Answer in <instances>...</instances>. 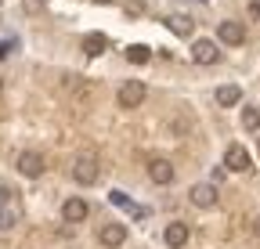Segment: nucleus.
<instances>
[{
    "instance_id": "f257e3e1",
    "label": "nucleus",
    "mask_w": 260,
    "mask_h": 249,
    "mask_svg": "<svg viewBox=\"0 0 260 249\" xmlns=\"http://www.w3.org/2000/svg\"><path fill=\"white\" fill-rule=\"evenodd\" d=\"M22 224V202L11 188H0V231H11Z\"/></svg>"
},
{
    "instance_id": "f03ea898",
    "label": "nucleus",
    "mask_w": 260,
    "mask_h": 249,
    "mask_svg": "<svg viewBox=\"0 0 260 249\" xmlns=\"http://www.w3.org/2000/svg\"><path fill=\"white\" fill-rule=\"evenodd\" d=\"M98 173H102V163H98V155L94 152H80L76 159H73V181L76 184H94L98 181Z\"/></svg>"
},
{
    "instance_id": "7ed1b4c3",
    "label": "nucleus",
    "mask_w": 260,
    "mask_h": 249,
    "mask_svg": "<svg viewBox=\"0 0 260 249\" xmlns=\"http://www.w3.org/2000/svg\"><path fill=\"white\" fill-rule=\"evenodd\" d=\"M145 98H148V87H145L141 80H126V83H119V94H116L119 109H138Z\"/></svg>"
},
{
    "instance_id": "20e7f679",
    "label": "nucleus",
    "mask_w": 260,
    "mask_h": 249,
    "mask_svg": "<svg viewBox=\"0 0 260 249\" xmlns=\"http://www.w3.org/2000/svg\"><path fill=\"white\" fill-rule=\"evenodd\" d=\"M15 166H18L22 177H40V173L47 170V159H44L40 152H22L18 159H15Z\"/></svg>"
},
{
    "instance_id": "39448f33",
    "label": "nucleus",
    "mask_w": 260,
    "mask_h": 249,
    "mask_svg": "<svg viewBox=\"0 0 260 249\" xmlns=\"http://www.w3.org/2000/svg\"><path fill=\"white\" fill-rule=\"evenodd\" d=\"M253 166V159H249V152L242 148V145H228V152H224V170H235V173H246Z\"/></svg>"
},
{
    "instance_id": "423d86ee",
    "label": "nucleus",
    "mask_w": 260,
    "mask_h": 249,
    "mask_svg": "<svg viewBox=\"0 0 260 249\" xmlns=\"http://www.w3.org/2000/svg\"><path fill=\"white\" fill-rule=\"evenodd\" d=\"M217 40L228 44V47L246 44V25H242V22H220V25H217Z\"/></svg>"
},
{
    "instance_id": "0eeeda50",
    "label": "nucleus",
    "mask_w": 260,
    "mask_h": 249,
    "mask_svg": "<svg viewBox=\"0 0 260 249\" xmlns=\"http://www.w3.org/2000/svg\"><path fill=\"white\" fill-rule=\"evenodd\" d=\"M191 58L199 61V65H217V61H220V47L213 40H195L191 44Z\"/></svg>"
},
{
    "instance_id": "6e6552de",
    "label": "nucleus",
    "mask_w": 260,
    "mask_h": 249,
    "mask_svg": "<svg viewBox=\"0 0 260 249\" xmlns=\"http://www.w3.org/2000/svg\"><path fill=\"white\" fill-rule=\"evenodd\" d=\"M188 199H191V206H199V209H213L217 206V188H213V184H191Z\"/></svg>"
},
{
    "instance_id": "1a4fd4ad",
    "label": "nucleus",
    "mask_w": 260,
    "mask_h": 249,
    "mask_svg": "<svg viewBox=\"0 0 260 249\" xmlns=\"http://www.w3.org/2000/svg\"><path fill=\"white\" fill-rule=\"evenodd\" d=\"M98 242H102L105 249H119L126 242V228L123 224H102L98 228Z\"/></svg>"
},
{
    "instance_id": "9d476101",
    "label": "nucleus",
    "mask_w": 260,
    "mask_h": 249,
    "mask_svg": "<svg viewBox=\"0 0 260 249\" xmlns=\"http://www.w3.org/2000/svg\"><path fill=\"white\" fill-rule=\"evenodd\" d=\"M148 181L152 184H170L174 181V163L170 159H152L148 163Z\"/></svg>"
},
{
    "instance_id": "9b49d317",
    "label": "nucleus",
    "mask_w": 260,
    "mask_h": 249,
    "mask_svg": "<svg viewBox=\"0 0 260 249\" xmlns=\"http://www.w3.org/2000/svg\"><path fill=\"white\" fill-rule=\"evenodd\" d=\"M87 213H90V206L83 202V199H65L61 202V217L69 224H80V221H87Z\"/></svg>"
},
{
    "instance_id": "f8f14e48",
    "label": "nucleus",
    "mask_w": 260,
    "mask_h": 249,
    "mask_svg": "<svg viewBox=\"0 0 260 249\" xmlns=\"http://www.w3.org/2000/svg\"><path fill=\"white\" fill-rule=\"evenodd\" d=\"M162 238H167V245H170V249H181V245L188 242V224H181V221L167 224V235H162Z\"/></svg>"
},
{
    "instance_id": "ddd939ff",
    "label": "nucleus",
    "mask_w": 260,
    "mask_h": 249,
    "mask_svg": "<svg viewBox=\"0 0 260 249\" xmlns=\"http://www.w3.org/2000/svg\"><path fill=\"white\" fill-rule=\"evenodd\" d=\"M239 101H242V90H239L235 83H224V87H217V105L232 109V105H239Z\"/></svg>"
},
{
    "instance_id": "4468645a",
    "label": "nucleus",
    "mask_w": 260,
    "mask_h": 249,
    "mask_svg": "<svg viewBox=\"0 0 260 249\" xmlns=\"http://www.w3.org/2000/svg\"><path fill=\"white\" fill-rule=\"evenodd\" d=\"M105 47H109V40H105L102 33H87V37H83V51H87L90 58H98V54H105Z\"/></svg>"
},
{
    "instance_id": "2eb2a0df",
    "label": "nucleus",
    "mask_w": 260,
    "mask_h": 249,
    "mask_svg": "<svg viewBox=\"0 0 260 249\" xmlns=\"http://www.w3.org/2000/svg\"><path fill=\"white\" fill-rule=\"evenodd\" d=\"M167 25L174 29V33H177V37H191V29H195L188 15H170V18H167Z\"/></svg>"
},
{
    "instance_id": "dca6fc26",
    "label": "nucleus",
    "mask_w": 260,
    "mask_h": 249,
    "mask_svg": "<svg viewBox=\"0 0 260 249\" xmlns=\"http://www.w3.org/2000/svg\"><path fill=\"white\" fill-rule=\"evenodd\" d=\"M148 58H152V51H148L145 44H130V47H126V61H130V65H145Z\"/></svg>"
},
{
    "instance_id": "f3484780",
    "label": "nucleus",
    "mask_w": 260,
    "mask_h": 249,
    "mask_svg": "<svg viewBox=\"0 0 260 249\" xmlns=\"http://www.w3.org/2000/svg\"><path fill=\"white\" fill-rule=\"evenodd\" d=\"M242 127L253 130V134L260 130V109H242Z\"/></svg>"
},
{
    "instance_id": "a211bd4d",
    "label": "nucleus",
    "mask_w": 260,
    "mask_h": 249,
    "mask_svg": "<svg viewBox=\"0 0 260 249\" xmlns=\"http://www.w3.org/2000/svg\"><path fill=\"white\" fill-rule=\"evenodd\" d=\"M123 8H126V15H145V0H123Z\"/></svg>"
},
{
    "instance_id": "6ab92c4d",
    "label": "nucleus",
    "mask_w": 260,
    "mask_h": 249,
    "mask_svg": "<svg viewBox=\"0 0 260 249\" xmlns=\"http://www.w3.org/2000/svg\"><path fill=\"white\" fill-rule=\"evenodd\" d=\"M109 199H112V206H126V209H134V206H130V199H126L123 192H112Z\"/></svg>"
},
{
    "instance_id": "aec40b11",
    "label": "nucleus",
    "mask_w": 260,
    "mask_h": 249,
    "mask_svg": "<svg viewBox=\"0 0 260 249\" xmlns=\"http://www.w3.org/2000/svg\"><path fill=\"white\" fill-rule=\"evenodd\" d=\"M15 51V40H4V44H0V58H8Z\"/></svg>"
},
{
    "instance_id": "412c9836",
    "label": "nucleus",
    "mask_w": 260,
    "mask_h": 249,
    "mask_svg": "<svg viewBox=\"0 0 260 249\" xmlns=\"http://www.w3.org/2000/svg\"><path fill=\"white\" fill-rule=\"evenodd\" d=\"M47 4V0H25V11H40Z\"/></svg>"
},
{
    "instance_id": "4be33fe9",
    "label": "nucleus",
    "mask_w": 260,
    "mask_h": 249,
    "mask_svg": "<svg viewBox=\"0 0 260 249\" xmlns=\"http://www.w3.org/2000/svg\"><path fill=\"white\" fill-rule=\"evenodd\" d=\"M249 15H253V18H260V0H249Z\"/></svg>"
},
{
    "instance_id": "5701e85b",
    "label": "nucleus",
    "mask_w": 260,
    "mask_h": 249,
    "mask_svg": "<svg viewBox=\"0 0 260 249\" xmlns=\"http://www.w3.org/2000/svg\"><path fill=\"white\" fill-rule=\"evenodd\" d=\"M253 231H256V235H260V217H256V221H253Z\"/></svg>"
},
{
    "instance_id": "b1692460",
    "label": "nucleus",
    "mask_w": 260,
    "mask_h": 249,
    "mask_svg": "<svg viewBox=\"0 0 260 249\" xmlns=\"http://www.w3.org/2000/svg\"><path fill=\"white\" fill-rule=\"evenodd\" d=\"M94 4H112V0H94Z\"/></svg>"
},
{
    "instance_id": "393cba45",
    "label": "nucleus",
    "mask_w": 260,
    "mask_h": 249,
    "mask_svg": "<svg viewBox=\"0 0 260 249\" xmlns=\"http://www.w3.org/2000/svg\"><path fill=\"white\" fill-rule=\"evenodd\" d=\"M0 94H4V80H0Z\"/></svg>"
},
{
    "instance_id": "a878e982",
    "label": "nucleus",
    "mask_w": 260,
    "mask_h": 249,
    "mask_svg": "<svg viewBox=\"0 0 260 249\" xmlns=\"http://www.w3.org/2000/svg\"><path fill=\"white\" fill-rule=\"evenodd\" d=\"M256 148H260V141H256Z\"/></svg>"
}]
</instances>
